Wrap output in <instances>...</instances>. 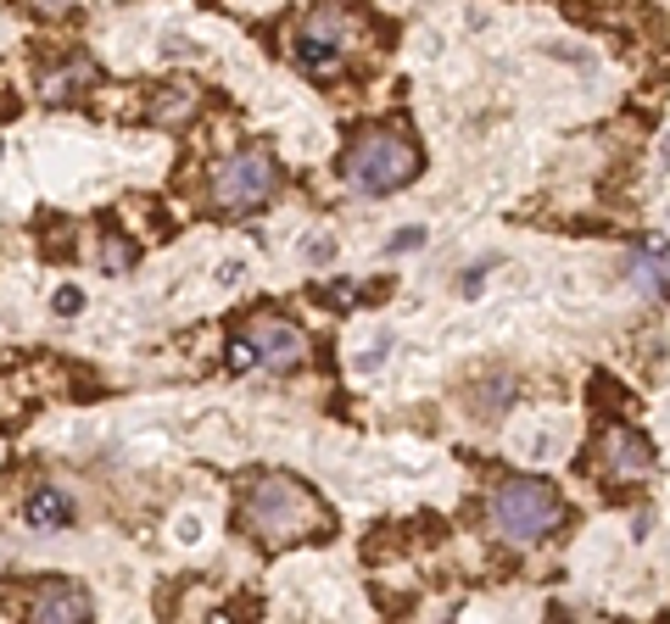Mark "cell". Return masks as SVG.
I'll list each match as a JSON object with an SVG mask.
<instances>
[{
	"instance_id": "ba28073f",
	"label": "cell",
	"mask_w": 670,
	"mask_h": 624,
	"mask_svg": "<svg viewBox=\"0 0 670 624\" xmlns=\"http://www.w3.org/2000/svg\"><path fill=\"white\" fill-rule=\"evenodd\" d=\"M603 457H609L614 474H648L653 468V446L642 435H631V429H614L609 446H603Z\"/></svg>"
},
{
	"instance_id": "30bf717a",
	"label": "cell",
	"mask_w": 670,
	"mask_h": 624,
	"mask_svg": "<svg viewBox=\"0 0 670 624\" xmlns=\"http://www.w3.org/2000/svg\"><path fill=\"white\" fill-rule=\"evenodd\" d=\"M90 79H96V73H90L85 62H73L68 73H51V79H46V101H73V96H79Z\"/></svg>"
},
{
	"instance_id": "2e32d148",
	"label": "cell",
	"mask_w": 670,
	"mask_h": 624,
	"mask_svg": "<svg viewBox=\"0 0 670 624\" xmlns=\"http://www.w3.org/2000/svg\"><path fill=\"white\" fill-rule=\"evenodd\" d=\"M420 240H425V235H420V229H403V235H397V240H392V246H397V251H408V246H420Z\"/></svg>"
},
{
	"instance_id": "277c9868",
	"label": "cell",
	"mask_w": 670,
	"mask_h": 624,
	"mask_svg": "<svg viewBox=\"0 0 670 624\" xmlns=\"http://www.w3.org/2000/svg\"><path fill=\"white\" fill-rule=\"evenodd\" d=\"M274 190H279V174H274V162H268L263 151H246V157H235V162H224V168L213 174V201H218L224 212H252V207H263Z\"/></svg>"
},
{
	"instance_id": "6da1fadb",
	"label": "cell",
	"mask_w": 670,
	"mask_h": 624,
	"mask_svg": "<svg viewBox=\"0 0 670 624\" xmlns=\"http://www.w3.org/2000/svg\"><path fill=\"white\" fill-rule=\"evenodd\" d=\"M240 524L257 541L285 546V541H302V535H324V507H318V496L302 479H290V474H257L240 491Z\"/></svg>"
},
{
	"instance_id": "8fae6325",
	"label": "cell",
	"mask_w": 670,
	"mask_h": 624,
	"mask_svg": "<svg viewBox=\"0 0 670 624\" xmlns=\"http://www.w3.org/2000/svg\"><path fill=\"white\" fill-rule=\"evenodd\" d=\"M101 268H107V274H129V268H135V246H129L124 235H107V246H101Z\"/></svg>"
},
{
	"instance_id": "3957f363",
	"label": "cell",
	"mask_w": 670,
	"mask_h": 624,
	"mask_svg": "<svg viewBox=\"0 0 670 624\" xmlns=\"http://www.w3.org/2000/svg\"><path fill=\"white\" fill-rule=\"evenodd\" d=\"M559 491L548 485V479H509L497 496H492V524H497V535L503 541H514V546H531V541H542L553 524H559Z\"/></svg>"
},
{
	"instance_id": "5bb4252c",
	"label": "cell",
	"mask_w": 670,
	"mask_h": 624,
	"mask_svg": "<svg viewBox=\"0 0 670 624\" xmlns=\"http://www.w3.org/2000/svg\"><path fill=\"white\" fill-rule=\"evenodd\" d=\"M29 7H35L40 18H68V12L79 7V0H29Z\"/></svg>"
},
{
	"instance_id": "5b68a950",
	"label": "cell",
	"mask_w": 670,
	"mask_h": 624,
	"mask_svg": "<svg viewBox=\"0 0 670 624\" xmlns=\"http://www.w3.org/2000/svg\"><path fill=\"white\" fill-rule=\"evenodd\" d=\"M246 340H252L257 363L274 368V374H290V368L302 363V351H307V340H302L290 324H279V318H257V324L246 329Z\"/></svg>"
},
{
	"instance_id": "4fadbf2b",
	"label": "cell",
	"mask_w": 670,
	"mask_h": 624,
	"mask_svg": "<svg viewBox=\"0 0 670 624\" xmlns=\"http://www.w3.org/2000/svg\"><path fill=\"white\" fill-rule=\"evenodd\" d=\"M79 307H85V290H79V285H68V290H57V313H62V318H73Z\"/></svg>"
},
{
	"instance_id": "7c38bea8",
	"label": "cell",
	"mask_w": 670,
	"mask_h": 624,
	"mask_svg": "<svg viewBox=\"0 0 670 624\" xmlns=\"http://www.w3.org/2000/svg\"><path fill=\"white\" fill-rule=\"evenodd\" d=\"M386 351H392V335H381V340H375V346L358 357V374H375V368L386 363Z\"/></svg>"
},
{
	"instance_id": "52a82bcc",
	"label": "cell",
	"mask_w": 670,
	"mask_h": 624,
	"mask_svg": "<svg viewBox=\"0 0 670 624\" xmlns=\"http://www.w3.org/2000/svg\"><path fill=\"white\" fill-rule=\"evenodd\" d=\"M631 285L642 296H670V246L648 240L637 257H631Z\"/></svg>"
},
{
	"instance_id": "9a60e30c",
	"label": "cell",
	"mask_w": 670,
	"mask_h": 624,
	"mask_svg": "<svg viewBox=\"0 0 670 624\" xmlns=\"http://www.w3.org/2000/svg\"><path fill=\"white\" fill-rule=\"evenodd\" d=\"M307 257H313V263H329V257H335V240H329V235H313V240H307Z\"/></svg>"
},
{
	"instance_id": "7a4b0ae2",
	"label": "cell",
	"mask_w": 670,
	"mask_h": 624,
	"mask_svg": "<svg viewBox=\"0 0 670 624\" xmlns=\"http://www.w3.org/2000/svg\"><path fill=\"white\" fill-rule=\"evenodd\" d=\"M414 174H420V146L403 140L397 129H370L342 157V179L358 196H397L403 185H414Z\"/></svg>"
},
{
	"instance_id": "8992f818",
	"label": "cell",
	"mask_w": 670,
	"mask_h": 624,
	"mask_svg": "<svg viewBox=\"0 0 670 624\" xmlns=\"http://www.w3.org/2000/svg\"><path fill=\"white\" fill-rule=\"evenodd\" d=\"M29 613L46 618V624H79V618H90V596L68 580H46V585H35Z\"/></svg>"
},
{
	"instance_id": "9c48e42d",
	"label": "cell",
	"mask_w": 670,
	"mask_h": 624,
	"mask_svg": "<svg viewBox=\"0 0 670 624\" xmlns=\"http://www.w3.org/2000/svg\"><path fill=\"white\" fill-rule=\"evenodd\" d=\"M68 518H73V502H68L62 491L40 485V491L29 496V524H35V529H68Z\"/></svg>"
}]
</instances>
